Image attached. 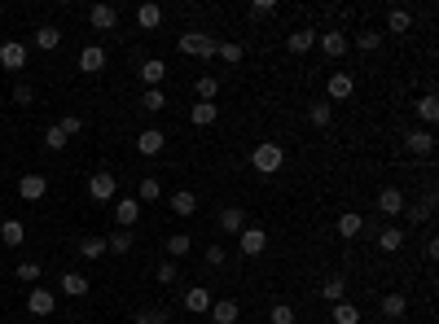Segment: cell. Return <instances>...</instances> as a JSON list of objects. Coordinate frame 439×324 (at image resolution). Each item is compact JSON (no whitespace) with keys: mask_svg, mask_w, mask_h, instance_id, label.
I'll return each instance as SVG.
<instances>
[{"mask_svg":"<svg viewBox=\"0 0 439 324\" xmlns=\"http://www.w3.org/2000/svg\"><path fill=\"white\" fill-rule=\"evenodd\" d=\"M251 167L259 175H277V171L286 167V149L277 145V140H259V145L251 149Z\"/></svg>","mask_w":439,"mask_h":324,"instance_id":"1","label":"cell"},{"mask_svg":"<svg viewBox=\"0 0 439 324\" xmlns=\"http://www.w3.org/2000/svg\"><path fill=\"white\" fill-rule=\"evenodd\" d=\"M215 49H220V39L207 35V31H185V35H181V53H185V57H203V62H211Z\"/></svg>","mask_w":439,"mask_h":324,"instance_id":"2","label":"cell"},{"mask_svg":"<svg viewBox=\"0 0 439 324\" xmlns=\"http://www.w3.org/2000/svg\"><path fill=\"white\" fill-rule=\"evenodd\" d=\"M114 193H119V180H114L110 171H97V175H88V197L97 201V206H106V201H114Z\"/></svg>","mask_w":439,"mask_h":324,"instance_id":"3","label":"cell"},{"mask_svg":"<svg viewBox=\"0 0 439 324\" xmlns=\"http://www.w3.org/2000/svg\"><path fill=\"white\" fill-rule=\"evenodd\" d=\"M237 250H242L246 258H259V254L268 250V232L264 228H242V232H237Z\"/></svg>","mask_w":439,"mask_h":324,"instance_id":"4","label":"cell"},{"mask_svg":"<svg viewBox=\"0 0 439 324\" xmlns=\"http://www.w3.org/2000/svg\"><path fill=\"white\" fill-rule=\"evenodd\" d=\"M136 219H141V201H136V197H114V224L132 232Z\"/></svg>","mask_w":439,"mask_h":324,"instance_id":"5","label":"cell"},{"mask_svg":"<svg viewBox=\"0 0 439 324\" xmlns=\"http://www.w3.org/2000/svg\"><path fill=\"white\" fill-rule=\"evenodd\" d=\"M404 211H409V201H404V193L395 185L378 189V215H404Z\"/></svg>","mask_w":439,"mask_h":324,"instance_id":"6","label":"cell"},{"mask_svg":"<svg viewBox=\"0 0 439 324\" xmlns=\"http://www.w3.org/2000/svg\"><path fill=\"white\" fill-rule=\"evenodd\" d=\"M167 149V132H158V127H145L141 136H136V154H145V158H158Z\"/></svg>","mask_w":439,"mask_h":324,"instance_id":"7","label":"cell"},{"mask_svg":"<svg viewBox=\"0 0 439 324\" xmlns=\"http://www.w3.org/2000/svg\"><path fill=\"white\" fill-rule=\"evenodd\" d=\"M316 44H321V53H325V57H347L351 39H347L343 31H321V35H316Z\"/></svg>","mask_w":439,"mask_h":324,"instance_id":"8","label":"cell"},{"mask_svg":"<svg viewBox=\"0 0 439 324\" xmlns=\"http://www.w3.org/2000/svg\"><path fill=\"white\" fill-rule=\"evenodd\" d=\"M325 92H330V101H347V96L356 92L351 70H334V75H330V84H325Z\"/></svg>","mask_w":439,"mask_h":324,"instance_id":"9","label":"cell"},{"mask_svg":"<svg viewBox=\"0 0 439 324\" xmlns=\"http://www.w3.org/2000/svg\"><path fill=\"white\" fill-rule=\"evenodd\" d=\"M136 75L145 79V88H163V79H167V62H163V57H145Z\"/></svg>","mask_w":439,"mask_h":324,"instance_id":"10","label":"cell"},{"mask_svg":"<svg viewBox=\"0 0 439 324\" xmlns=\"http://www.w3.org/2000/svg\"><path fill=\"white\" fill-rule=\"evenodd\" d=\"M44 193H49V175H23L18 180V197L23 201H40Z\"/></svg>","mask_w":439,"mask_h":324,"instance_id":"11","label":"cell"},{"mask_svg":"<svg viewBox=\"0 0 439 324\" xmlns=\"http://www.w3.org/2000/svg\"><path fill=\"white\" fill-rule=\"evenodd\" d=\"M0 66H5V70H23L27 66V44H18V39L0 44Z\"/></svg>","mask_w":439,"mask_h":324,"instance_id":"12","label":"cell"},{"mask_svg":"<svg viewBox=\"0 0 439 324\" xmlns=\"http://www.w3.org/2000/svg\"><path fill=\"white\" fill-rule=\"evenodd\" d=\"M53 307H57V298H53L49 289L35 285V289L27 294V316H53Z\"/></svg>","mask_w":439,"mask_h":324,"instance_id":"13","label":"cell"},{"mask_svg":"<svg viewBox=\"0 0 439 324\" xmlns=\"http://www.w3.org/2000/svg\"><path fill=\"white\" fill-rule=\"evenodd\" d=\"M79 70H84V75H102L106 70V49L102 44H88L84 53H79Z\"/></svg>","mask_w":439,"mask_h":324,"instance_id":"14","label":"cell"},{"mask_svg":"<svg viewBox=\"0 0 439 324\" xmlns=\"http://www.w3.org/2000/svg\"><path fill=\"white\" fill-rule=\"evenodd\" d=\"M312 44H316V31H312V27H299V31H290V35H286V49H290L294 57L312 53Z\"/></svg>","mask_w":439,"mask_h":324,"instance_id":"15","label":"cell"},{"mask_svg":"<svg viewBox=\"0 0 439 324\" xmlns=\"http://www.w3.org/2000/svg\"><path fill=\"white\" fill-rule=\"evenodd\" d=\"M167 206H172V215H181V219H189V215H198V197H193L189 189H176V193L167 197Z\"/></svg>","mask_w":439,"mask_h":324,"instance_id":"16","label":"cell"},{"mask_svg":"<svg viewBox=\"0 0 439 324\" xmlns=\"http://www.w3.org/2000/svg\"><path fill=\"white\" fill-rule=\"evenodd\" d=\"M361 232H365V215L361 211H343V215H338V237H343V241L361 237Z\"/></svg>","mask_w":439,"mask_h":324,"instance_id":"17","label":"cell"},{"mask_svg":"<svg viewBox=\"0 0 439 324\" xmlns=\"http://www.w3.org/2000/svg\"><path fill=\"white\" fill-rule=\"evenodd\" d=\"M215 118H220V106H215V101H198V106H189V123H193V127H211Z\"/></svg>","mask_w":439,"mask_h":324,"instance_id":"18","label":"cell"},{"mask_svg":"<svg viewBox=\"0 0 439 324\" xmlns=\"http://www.w3.org/2000/svg\"><path fill=\"white\" fill-rule=\"evenodd\" d=\"M215 324H237V316H242V307H237L233 298H220V302H211V311H207Z\"/></svg>","mask_w":439,"mask_h":324,"instance_id":"19","label":"cell"},{"mask_svg":"<svg viewBox=\"0 0 439 324\" xmlns=\"http://www.w3.org/2000/svg\"><path fill=\"white\" fill-rule=\"evenodd\" d=\"M88 23H92L97 31H114L119 9H114V5H92V9H88Z\"/></svg>","mask_w":439,"mask_h":324,"instance_id":"20","label":"cell"},{"mask_svg":"<svg viewBox=\"0 0 439 324\" xmlns=\"http://www.w3.org/2000/svg\"><path fill=\"white\" fill-rule=\"evenodd\" d=\"M409 154H413V158H431V154H435V136H431L426 127L409 132Z\"/></svg>","mask_w":439,"mask_h":324,"instance_id":"21","label":"cell"},{"mask_svg":"<svg viewBox=\"0 0 439 324\" xmlns=\"http://www.w3.org/2000/svg\"><path fill=\"white\" fill-rule=\"evenodd\" d=\"M378 311H383L387 320H404L409 316V298L404 294H387L383 302H378Z\"/></svg>","mask_w":439,"mask_h":324,"instance_id":"22","label":"cell"},{"mask_svg":"<svg viewBox=\"0 0 439 324\" xmlns=\"http://www.w3.org/2000/svg\"><path fill=\"white\" fill-rule=\"evenodd\" d=\"M211 302H215V298H211V289H207V285H193V289L185 294V307H189V311H198V316H207V311H211Z\"/></svg>","mask_w":439,"mask_h":324,"instance_id":"23","label":"cell"},{"mask_svg":"<svg viewBox=\"0 0 439 324\" xmlns=\"http://www.w3.org/2000/svg\"><path fill=\"white\" fill-rule=\"evenodd\" d=\"M246 228V211L242 206H224L220 211V232H242Z\"/></svg>","mask_w":439,"mask_h":324,"instance_id":"24","label":"cell"},{"mask_svg":"<svg viewBox=\"0 0 439 324\" xmlns=\"http://www.w3.org/2000/svg\"><path fill=\"white\" fill-rule=\"evenodd\" d=\"M308 123L325 132L334 123V106H330V101H312V106H308Z\"/></svg>","mask_w":439,"mask_h":324,"instance_id":"25","label":"cell"},{"mask_svg":"<svg viewBox=\"0 0 439 324\" xmlns=\"http://www.w3.org/2000/svg\"><path fill=\"white\" fill-rule=\"evenodd\" d=\"M62 294L66 298H84L88 294V276L84 272H62Z\"/></svg>","mask_w":439,"mask_h":324,"instance_id":"26","label":"cell"},{"mask_svg":"<svg viewBox=\"0 0 439 324\" xmlns=\"http://www.w3.org/2000/svg\"><path fill=\"white\" fill-rule=\"evenodd\" d=\"M158 23H163V9H158V5H150V0H145V5H136V27H141V31H154Z\"/></svg>","mask_w":439,"mask_h":324,"instance_id":"27","label":"cell"},{"mask_svg":"<svg viewBox=\"0 0 439 324\" xmlns=\"http://www.w3.org/2000/svg\"><path fill=\"white\" fill-rule=\"evenodd\" d=\"M215 57H220V62H229V66H237V62H242V57H246V49L237 44V39H220Z\"/></svg>","mask_w":439,"mask_h":324,"instance_id":"28","label":"cell"},{"mask_svg":"<svg viewBox=\"0 0 439 324\" xmlns=\"http://www.w3.org/2000/svg\"><path fill=\"white\" fill-rule=\"evenodd\" d=\"M193 92H198V101H215L220 96V79L215 75H198L193 79Z\"/></svg>","mask_w":439,"mask_h":324,"instance_id":"29","label":"cell"},{"mask_svg":"<svg viewBox=\"0 0 439 324\" xmlns=\"http://www.w3.org/2000/svg\"><path fill=\"white\" fill-rule=\"evenodd\" d=\"M106 250H110V254H132V232H128V228H114V232L106 237Z\"/></svg>","mask_w":439,"mask_h":324,"instance_id":"30","label":"cell"},{"mask_svg":"<svg viewBox=\"0 0 439 324\" xmlns=\"http://www.w3.org/2000/svg\"><path fill=\"white\" fill-rule=\"evenodd\" d=\"M0 241H5V246H23V241H27V228L18 224V219H5V224H0Z\"/></svg>","mask_w":439,"mask_h":324,"instance_id":"31","label":"cell"},{"mask_svg":"<svg viewBox=\"0 0 439 324\" xmlns=\"http://www.w3.org/2000/svg\"><path fill=\"white\" fill-rule=\"evenodd\" d=\"M400 246H404V232L400 228H383V232H378V250H383V254H395Z\"/></svg>","mask_w":439,"mask_h":324,"instance_id":"32","label":"cell"},{"mask_svg":"<svg viewBox=\"0 0 439 324\" xmlns=\"http://www.w3.org/2000/svg\"><path fill=\"white\" fill-rule=\"evenodd\" d=\"M334 324H361V307L356 302H334Z\"/></svg>","mask_w":439,"mask_h":324,"instance_id":"33","label":"cell"},{"mask_svg":"<svg viewBox=\"0 0 439 324\" xmlns=\"http://www.w3.org/2000/svg\"><path fill=\"white\" fill-rule=\"evenodd\" d=\"M417 118H422V123H435V118H439V96L435 92L417 96Z\"/></svg>","mask_w":439,"mask_h":324,"instance_id":"34","label":"cell"},{"mask_svg":"<svg viewBox=\"0 0 439 324\" xmlns=\"http://www.w3.org/2000/svg\"><path fill=\"white\" fill-rule=\"evenodd\" d=\"M409 27H413V13H409V9H391V13H387V31H391V35H404Z\"/></svg>","mask_w":439,"mask_h":324,"instance_id":"35","label":"cell"},{"mask_svg":"<svg viewBox=\"0 0 439 324\" xmlns=\"http://www.w3.org/2000/svg\"><path fill=\"white\" fill-rule=\"evenodd\" d=\"M102 254H110L106 250V237H84V241H79V258H102Z\"/></svg>","mask_w":439,"mask_h":324,"instance_id":"36","label":"cell"},{"mask_svg":"<svg viewBox=\"0 0 439 324\" xmlns=\"http://www.w3.org/2000/svg\"><path fill=\"white\" fill-rule=\"evenodd\" d=\"M189 250H193L189 232H172V237H167V254H172V258H185Z\"/></svg>","mask_w":439,"mask_h":324,"instance_id":"37","label":"cell"},{"mask_svg":"<svg viewBox=\"0 0 439 324\" xmlns=\"http://www.w3.org/2000/svg\"><path fill=\"white\" fill-rule=\"evenodd\" d=\"M141 110H150V114L167 110V92H163V88H145V96H141Z\"/></svg>","mask_w":439,"mask_h":324,"instance_id":"38","label":"cell"},{"mask_svg":"<svg viewBox=\"0 0 439 324\" xmlns=\"http://www.w3.org/2000/svg\"><path fill=\"white\" fill-rule=\"evenodd\" d=\"M35 44L44 49V53H53L57 44H62V31H57V27H40V31H35Z\"/></svg>","mask_w":439,"mask_h":324,"instance_id":"39","label":"cell"},{"mask_svg":"<svg viewBox=\"0 0 439 324\" xmlns=\"http://www.w3.org/2000/svg\"><path fill=\"white\" fill-rule=\"evenodd\" d=\"M167 320H172V316H167L163 307H141V311L132 316V324H167Z\"/></svg>","mask_w":439,"mask_h":324,"instance_id":"40","label":"cell"},{"mask_svg":"<svg viewBox=\"0 0 439 324\" xmlns=\"http://www.w3.org/2000/svg\"><path fill=\"white\" fill-rule=\"evenodd\" d=\"M321 294H325L330 302H343V298H347V280H343V276H330L325 285H321Z\"/></svg>","mask_w":439,"mask_h":324,"instance_id":"41","label":"cell"},{"mask_svg":"<svg viewBox=\"0 0 439 324\" xmlns=\"http://www.w3.org/2000/svg\"><path fill=\"white\" fill-rule=\"evenodd\" d=\"M154 280L158 285H176V280H181V268H176V263L167 258V263H158V272H154Z\"/></svg>","mask_w":439,"mask_h":324,"instance_id":"42","label":"cell"},{"mask_svg":"<svg viewBox=\"0 0 439 324\" xmlns=\"http://www.w3.org/2000/svg\"><path fill=\"white\" fill-rule=\"evenodd\" d=\"M136 193H141L136 201H158V197H163V185H158L154 175H145V180H141V189H136Z\"/></svg>","mask_w":439,"mask_h":324,"instance_id":"43","label":"cell"},{"mask_svg":"<svg viewBox=\"0 0 439 324\" xmlns=\"http://www.w3.org/2000/svg\"><path fill=\"white\" fill-rule=\"evenodd\" d=\"M268 320H272V324H294V307H290V302H272Z\"/></svg>","mask_w":439,"mask_h":324,"instance_id":"44","label":"cell"},{"mask_svg":"<svg viewBox=\"0 0 439 324\" xmlns=\"http://www.w3.org/2000/svg\"><path fill=\"white\" fill-rule=\"evenodd\" d=\"M378 44H383V35H378V31H361V35H356V49H365V53H378Z\"/></svg>","mask_w":439,"mask_h":324,"instance_id":"45","label":"cell"},{"mask_svg":"<svg viewBox=\"0 0 439 324\" xmlns=\"http://www.w3.org/2000/svg\"><path fill=\"white\" fill-rule=\"evenodd\" d=\"M57 127H62V136L71 140V136H79V127H84V118H79V114H66V118H62Z\"/></svg>","mask_w":439,"mask_h":324,"instance_id":"46","label":"cell"},{"mask_svg":"<svg viewBox=\"0 0 439 324\" xmlns=\"http://www.w3.org/2000/svg\"><path fill=\"white\" fill-rule=\"evenodd\" d=\"M44 145H49V149H62V145H66V136H62V127H57V123L44 132Z\"/></svg>","mask_w":439,"mask_h":324,"instance_id":"47","label":"cell"},{"mask_svg":"<svg viewBox=\"0 0 439 324\" xmlns=\"http://www.w3.org/2000/svg\"><path fill=\"white\" fill-rule=\"evenodd\" d=\"M18 280H40V263H18Z\"/></svg>","mask_w":439,"mask_h":324,"instance_id":"48","label":"cell"},{"mask_svg":"<svg viewBox=\"0 0 439 324\" xmlns=\"http://www.w3.org/2000/svg\"><path fill=\"white\" fill-rule=\"evenodd\" d=\"M272 13H277L272 0H255V5H251V18H272Z\"/></svg>","mask_w":439,"mask_h":324,"instance_id":"49","label":"cell"},{"mask_svg":"<svg viewBox=\"0 0 439 324\" xmlns=\"http://www.w3.org/2000/svg\"><path fill=\"white\" fill-rule=\"evenodd\" d=\"M13 101H18V106H31V101H35L31 84H18V88H13Z\"/></svg>","mask_w":439,"mask_h":324,"instance_id":"50","label":"cell"},{"mask_svg":"<svg viewBox=\"0 0 439 324\" xmlns=\"http://www.w3.org/2000/svg\"><path fill=\"white\" fill-rule=\"evenodd\" d=\"M224 246H207V263H211V268H224Z\"/></svg>","mask_w":439,"mask_h":324,"instance_id":"51","label":"cell"},{"mask_svg":"<svg viewBox=\"0 0 439 324\" xmlns=\"http://www.w3.org/2000/svg\"><path fill=\"white\" fill-rule=\"evenodd\" d=\"M422 254H426V263H435V258H439V241H435V237H426V246H422Z\"/></svg>","mask_w":439,"mask_h":324,"instance_id":"52","label":"cell"},{"mask_svg":"<svg viewBox=\"0 0 439 324\" xmlns=\"http://www.w3.org/2000/svg\"><path fill=\"white\" fill-rule=\"evenodd\" d=\"M18 324H27V320H18Z\"/></svg>","mask_w":439,"mask_h":324,"instance_id":"53","label":"cell"}]
</instances>
